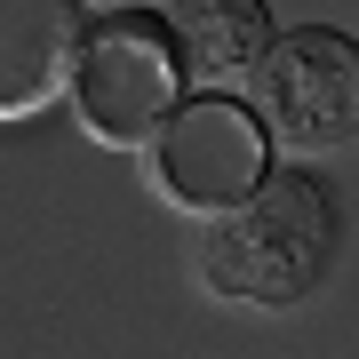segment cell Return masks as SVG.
Segmentation results:
<instances>
[{
	"label": "cell",
	"mask_w": 359,
	"mask_h": 359,
	"mask_svg": "<svg viewBox=\"0 0 359 359\" xmlns=\"http://www.w3.org/2000/svg\"><path fill=\"white\" fill-rule=\"evenodd\" d=\"M240 96L264 120L271 152H335L359 136V40L335 25L271 32L264 65L248 72Z\"/></svg>",
	"instance_id": "cell-4"
},
{
	"label": "cell",
	"mask_w": 359,
	"mask_h": 359,
	"mask_svg": "<svg viewBox=\"0 0 359 359\" xmlns=\"http://www.w3.org/2000/svg\"><path fill=\"white\" fill-rule=\"evenodd\" d=\"M136 160H144V184H152L160 208L208 224L216 208L248 200L264 184L271 136H264V120L248 112V96H200L192 88V96H176V112L136 144Z\"/></svg>",
	"instance_id": "cell-3"
},
{
	"label": "cell",
	"mask_w": 359,
	"mask_h": 359,
	"mask_svg": "<svg viewBox=\"0 0 359 359\" xmlns=\"http://www.w3.org/2000/svg\"><path fill=\"white\" fill-rule=\"evenodd\" d=\"M160 32H168V56H176L184 88L240 96L280 25H271L264 0H160Z\"/></svg>",
	"instance_id": "cell-5"
},
{
	"label": "cell",
	"mask_w": 359,
	"mask_h": 359,
	"mask_svg": "<svg viewBox=\"0 0 359 359\" xmlns=\"http://www.w3.org/2000/svg\"><path fill=\"white\" fill-rule=\"evenodd\" d=\"M335 256H344V200L311 168H264V184L248 200L216 208L192 248L200 287L216 304H248V311H287L304 295H320Z\"/></svg>",
	"instance_id": "cell-1"
},
{
	"label": "cell",
	"mask_w": 359,
	"mask_h": 359,
	"mask_svg": "<svg viewBox=\"0 0 359 359\" xmlns=\"http://www.w3.org/2000/svg\"><path fill=\"white\" fill-rule=\"evenodd\" d=\"M144 8H160V0H80V16H144Z\"/></svg>",
	"instance_id": "cell-7"
},
{
	"label": "cell",
	"mask_w": 359,
	"mask_h": 359,
	"mask_svg": "<svg viewBox=\"0 0 359 359\" xmlns=\"http://www.w3.org/2000/svg\"><path fill=\"white\" fill-rule=\"evenodd\" d=\"M80 0H0V120H32L65 96Z\"/></svg>",
	"instance_id": "cell-6"
},
{
	"label": "cell",
	"mask_w": 359,
	"mask_h": 359,
	"mask_svg": "<svg viewBox=\"0 0 359 359\" xmlns=\"http://www.w3.org/2000/svg\"><path fill=\"white\" fill-rule=\"evenodd\" d=\"M184 72L168 56L160 8L144 16H88L72 40V72H65V104L80 120V136L112 144V152H136L144 136L176 112Z\"/></svg>",
	"instance_id": "cell-2"
}]
</instances>
